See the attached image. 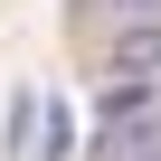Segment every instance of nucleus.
Returning <instances> with one entry per match:
<instances>
[{"label":"nucleus","instance_id":"obj_2","mask_svg":"<svg viewBox=\"0 0 161 161\" xmlns=\"http://www.w3.org/2000/svg\"><path fill=\"white\" fill-rule=\"evenodd\" d=\"M29 142H38V104H29V95H19V104H10V152H19V161H29Z\"/></svg>","mask_w":161,"mask_h":161},{"label":"nucleus","instance_id":"obj_3","mask_svg":"<svg viewBox=\"0 0 161 161\" xmlns=\"http://www.w3.org/2000/svg\"><path fill=\"white\" fill-rule=\"evenodd\" d=\"M95 10H123V19H161V0H95Z\"/></svg>","mask_w":161,"mask_h":161},{"label":"nucleus","instance_id":"obj_1","mask_svg":"<svg viewBox=\"0 0 161 161\" xmlns=\"http://www.w3.org/2000/svg\"><path fill=\"white\" fill-rule=\"evenodd\" d=\"M104 86H161V19H123V29H114Z\"/></svg>","mask_w":161,"mask_h":161}]
</instances>
